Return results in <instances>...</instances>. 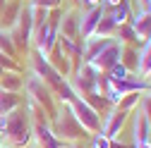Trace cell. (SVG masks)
<instances>
[{"label": "cell", "mask_w": 151, "mask_h": 148, "mask_svg": "<svg viewBox=\"0 0 151 148\" xmlns=\"http://www.w3.org/2000/svg\"><path fill=\"white\" fill-rule=\"evenodd\" d=\"M134 148H151V141H146V143H139V146H134Z\"/></svg>", "instance_id": "obj_28"}, {"label": "cell", "mask_w": 151, "mask_h": 148, "mask_svg": "<svg viewBox=\"0 0 151 148\" xmlns=\"http://www.w3.org/2000/svg\"><path fill=\"white\" fill-rule=\"evenodd\" d=\"M22 107V93H10V91H0V115H10L12 110Z\"/></svg>", "instance_id": "obj_14"}, {"label": "cell", "mask_w": 151, "mask_h": 148, "mask_svg": "<svg viewBox=\"0 0 151 148\" xmlns=\"http://www.w3.org/2000/svg\"><path fill=\"white\" fill-rule=\"evenodd\" d=\"M0 53L7 55V58L22 60V58H19V53H17V48H14V41H12L10 31H7V29H3V26H0Z\"/></svg>", "instance_id": "obj_18"}, {"label": "cell", "mask_w": 151, "mask_h": 148, "mask_svg": "<svg viewBox=\"0 0 151 148\" xmlns=\"http://www.w3.org/2000/svg\"><path fill=\"white\" fill-rule=\"evenodd\" d=\"M34 141V122L27 112V105L5 115V146L10 148H27Z\"/></svg>", "instance_id": "obj_1"}, {"label": "cell", "mask_w": 151, "mask_h": 148, "mask_svg": "<svg viewBox=\"0 0 151 148\" xmlns=\"http://www.w3.org/2000/svg\"><path fill=\"white\" fill-rule=\"evenodd\" d=\"M0 91L22 93L24 91V72H3V77H0Z\"/></svg>", "instance_id": "obj_13"}, {"label": "cell", "mask_w": 151, "mask_h": 148, "mask_svg": "<svg viewBox=\"0 0 151 148\" xmlns=\"http://www.w3.org/2000/svg\"><path fill=\"white\" fill-rule=\"evenodd\" d=\"M70 105V110H72V115L77 117V122L86 129L89 134H96V132H101V112L99 110H93L82 96H77L72 103H67Z\"/></svg>", "instance_id": "obj_4"}, {"label": "cell", "mask_w": 151, "mask_h": 148, "mask_svg": "<svg viewBox=\"0 0 151 148\" xmlns=\"http://www.w3.org/2000/svg\"><path fill=\"white\" fill-rule=\"evenodd\" d=\"M50 129H53V134L63 139L65 143H74V141H84L86 136H91L86 129L77 122V117L72 115V110L67 103H60L58 107V115H55V120L50 122Z\"/></svg>", "instance_id": "obj_2"}, {"label": "cell", "mask_w": 151, "mask_h": 148, "mask_svg": "<svg viewBox=\"0 0 151 148\" xmlns=\"http://www.w3.org/2000/svg\"><path fill=\"white\" fill-rule=\"evenodd\" d=\"M144 12H146V14H151V0H146V5H144Z\"/></svg>", "instance_id": "obj_26"}, {"label": "cell", "mask_w": 151, "mask_h": 148, "mask_svg": "<svg viewBox=\"0 0 151 148\" xmlns=\"http://www.w3.org/2000/svg\"><path fill=\"white\" fill-rule=\"evenodd\" d=\"M58 31H60L63 38L82 41V33H79V7H67V10H63Z\"/></svg>", "instance_id": "obj_8"}, {"label": "cell", "mask_w": 151, "mask_h": 148, "mask_svg": "<svg viewBox=\"0 0 151 148\" xmlns=\"http://www.w3.org/2000/svg\"><path fill=\"white\" fill-rule=\"evenodd\" d=\"M120 62L129 69V72H139V48L137 46H122V53H120Z\"/></svg>", "instance_id": "obj_15"}, {"label": "cell", "mask_w": 151, "mask_h": 148, "mask_svg": "<svg viewBox=\"0 0 151 148\" xmlns=\"http://www.w3.org/2000/svg\"><path fill=\"white\" fill-rule=\"evenodd\" d=\"M29 5H39L46 10H55V7H63V0H29Z\"/></svg>", "instance_id": "obj_23"}, {"label": "cell", "mask_w": 151, "mask_h": 148, "mask_svg": "<svg viewBox=\"0 0 151 148\" xmlns=\"http://www.w3.org/2000/svg\"><path fill=\"white\" fill-rule=\"evenodd\" d=\"M139 100H142V93H127V96H122V100L118 103V107L132 115V112L139 107Z\"/></svg>", "instance_id": "obj_21"}, {"label": "cell", "mask_w": 151, "mask_h": 148, "mask_svg": "<svg viewBox=\"0 0 151 148\" xmlns=\"http://www.w3.org/2000/svg\"><path fill=\"white\" fill-rule=\"evenodd\" d=\"M129 124V112H125V110H120L118 105H110L106 110V115L101 120V132L108 136V139H120L122 129Z\"/></svg>", "instance_id": "obj_5"}, {"label": "cell", "mask_w": 151, "mask_h": 148, "mask_svg": "<svg viewBox=\"0 0 151 148\" xmlns=\"http://www.w3.org/2000/svg\"><path fill=\"white\" fill-rule=\"evenodd\" d=\"M129 124H132V146L151 141V122L146 120V115L142 112L139 107L129 115Z\"/></svg>", "instance_id": "obj_9"}, {"label": "cell", "mask_w": 151, "mask_h": 148, "mask_svg": "<svg viewBox=\"0 0 151 148\" xmlns=\"http://www.w3.org/2000/svg\"><path fill=\"white\" fill-rule=\"evenodd\" d=\"M129 74H134V72H129L122 62H115L110 69H106V72H103V77H106L108 81H122V79H127V77H129Z\"/></svg>", "instance_id": "obj_20"}, {"label": "cell", "mask_w": 151, "mask_h": 148, "mask_svg": "<svg viewBox=\"0 0 151 148\" xmlns=\"http://www.w3.org/2000/svg\"><path fill=\"white\" fill-rule=\"evenodd\" d=\"M7 3H10V0H0V12H3V10L7 7Z\"/></svg>", "instance_id": "obj_27"}, {"label": "cell", "mask_w": 151, "mask_h": 148, "mask_svg": "<svg viewBox=\"0 0 151 148\" xmlns=\"http://www.w3.org/2000/svg\"><path fill=\"white\" fill-rule=\"evenodd\" d=\"M22 3H29V0H22Z\"/></svg>", "instance_id": "obj_31"}, {"label": "cell", "mask_w": 151, "mask_h": 148, "mask_svg": "<svg viewBox=\"0 0 151 148\" xmlns=\"http://www.w3.org/2000/svg\"><path fill=\"white\" fill-rule=\"evenodd\" d=\"M48 62L55 67V72H58L63 79H70V77H72V69H74V67H72V60L67 58V53H65L63 46H60V38H58V43L53 46V50L48 53Z\"/></svg>", "instance_id": "obj_11"}, {"label": "cell", "mask_w": 151, "mask_h": 148, "mask_svg": "<svg viewBox=\"0 0 151 148\" xmlns=\"http://www.w3.org/2000/svg\"><path fill=\"white\" fill-rule=\"evenodd\" d=\"M115 31H118V24L113 22V17L106 10V14L101 17V22L96 26V36H101V38H115Z\"/></svg>", "instance_id": "obj_17"}, {"label": "cell", "mask_w": 151, "mask_h": 148, "mask_svg": "<svg viewBox=\"0 0 151 148\" xmlns=\"http://www.w3.org/2000/svg\"><path fill=\"white\" fill-rule=\"evenodd\" d=\"M24 91H27V98H31L36 105H41V107L46 110L48 120L53 122L55 115H58L60 103H58V98L53 96V91H50L39 77H36L34 72H27V74H24Z\"/></svg>", "instance_id": "obj_3"}, {"label": "cell", "mask_w": 151, "mask_h": 148, "mask_svg": "<svg viewBox=\"0 0 151 148\" xmlns=\"http://www.w3.org/2000/svg\"><path fill=\"white\" fill-rule=\"evenodd\" d=\"M144 79H146V84H149V86H151V72H149V74H146V77H144Z\"/></svg>", "instance_id": "obj_29"}, {"label": "cell", "mask_w": 151, "mask_h": 148, "mask_svg": "<svg viewBox=\"0 0 151 148\" xmlns=\"http://www.w3.org/2000/svg\"><path fill=\"white\" fill-rule=\"evenodd\" d=\"M120 53H122V43H120L118 38H110V41L106 43V48H103V50L96 55V58L91 60V65L103 74L106 69H110L115 62H120Z\"/></svg>", "instance_id": "obj_6"}, {"label": "cell", "mask_w": 151, "mask_h": 148, "mask_svg": "<svg viewBox=\"0 0 151 148\" xmlns=\"http://www.w3.org/2000/svg\"><path fill=\"white\" fill-rule=\"evenodd\" d=\"M39 148H67L63 139H58L50 129V122H34V141Z\"/></svg>", "instance_id": "obj_7"}, {"label": "cell", "mask_w": 151, "mask_h": 148, "mask_svg": "<svg viewBox=\"0 0 151 148\" xmlns=\"http://www.w3.org/2000/svg\"><path fill=\"white\" fill-rule=\"evenodd\" d=\"M103 0H77V5L82 7V10H91V7H96V5H101Z\"/></svg>", "instance_id": "obj_24"}, {"label": "cell", "mask_w": 151, "mask_h": 148, "mask_svg": "<svg viewBox=\"0 0 151 148\" xmlns=\"http://www.w3.org/2000/svg\"><path fill=\"white\" fill-rule=\"evenodd\" d=\"M103 14H106L103 5H96L91 10H82L79 12V33H82V38H89V36L96 33V26H99Z\"/></svg>", "instance_id": "obj_10"}, {"label": "cell", "mask_w": 151, "mask_h": 148, "mask_svg": "<svg viewBox=\"0 0 151 148\" xmlns=\"http://www.w3.org/2000/svg\"><path fill=\"white\" fill-rule=\"evenodd\" d=\"M27 148H39V146H36V143H29V146H27Z\"/></svg>", "instance_id": "obj_30"}, {"label": "cell", "mask_w": 151, "mask_h": 148, "mask_svg": "<svg viewBox=\"0 0 151 148\" xmlns=\"http://www.w3.org/2000/svg\"><path fill=\"white\" fill-rule=\"evenodd\" d=\"M3 148H10V146H3Z\"/></svg>", "instance_id": "obj_32"}, {"label": "cell", "mask_w": 151, "mask_h": 148, "mask_svg": "<svg viewBox=\"0 0 151 148\" xmlns=\"http://www.w3.org/2000/svg\"><path fill=\"white\" fill-rule=\"evenodd\" d=\"M115 38H118L122 46H137V48H142V43H139V36H137L134 26H132L129 22H127V24H122V26H118V31H115Z\"/></svg>", "instance_id": "obj_16"}, {"label": "cell", "mask_w": 151, "mask_h": 148, "mask_svg": "<svg viewBox=\"0 0 151 148\" xmlns=\"http://www.w3.org/2000/svg\"><path fill=\"white\" fill-rule=\"evenodd\" d=\"M129 24L134 26V31L139 36V43L144 46L151 38V14H146L144 10H134L132 17H129Z\"/></svg>", "instance_id": "obj_12"}, {"label": "cell", "mask_w": 151, "mask_h": 148, "mask_svg": "<svg viewBox=\"0 0 151 148\" xmlns=\"http://www.w3.org/2000/svg\"><path fill=\"white\" fill-rule=\"evenodd\" d=\"M113 139H108L103 132H96V134H91V148H110Z\"/></svg>", "instance_id": "obj_22"}, {"label": "cell", "mask_w": 151, "mask_h": 148, "mask_svg": "<svg viewBox=\"0 0 151 148\" xmlns=\"http://www.w3.org/2000/svg\"><path fill=\"white\" fill-rule=\"evenodd\" d=\"M149 72H151V38L139 48V72H137V74L144 79Z\"/></svg>", "instance_id": "obj_19"}, {"label": "cell", "mask_w": 151, "mask_h": 148, "mask_svg": "<svg viewBox=\"0 0 151 148\" xmlns=\"http://www.w3.org/2000/svg\"><path fill=\"white\" fill-rule=\"evenodd\" d=\"M120 3H122V0H103L101 5H103V7H115V5H120Z\"/></svg>", "instance_id": "obj_25"}, {"label": "cell", "mask_w": 151, "mask_h": 148, "mask_svg": "<svg viewBox=\"0 0 151 148\" xmlns=\"http://www.w3.org/2000/svg\"><path fill=\"white\" fill-rule=\"evenodd\" d=\"M149 91H151V86H149Z\"/></svg>", "instance_id": "obj_33"}]
</instances>
